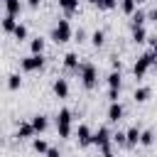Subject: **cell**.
Returning <instances> with one entry per match:
<instances>
[{
	"label": "cell",
	"mask_w": 157,
	"mask_h": 157,
	"mask_svg": "<svg viewBox=\"0 0 157 157\" xmlns=\"http://www.w3.org/2000/svg\"><path fill=\"white\" fill-rule=\"evenodd\" d=\"M78 78H81V83H83L86 91H93L96 83H98V69H96V64L83 61L81 64V71H78Z\"/></svg>",
	"instance_id": "6da1fadb"
},
{
	"label": "cell",
	"mask_w": 157,
	"mask_h": 157,
	"mask_svg": "<svg viewBox=\"0 0 157 157\" xmlns=\"http://www.w3.org/2000/svg\"><path fill=\"white\" fill-rule=\"evenodd\" d=\"M71 37H74V29H71L69 20H66V17L56 20V25H54V29H52V42H56V44H66Z\"/></svg>",
	"instance_id": "7a4b0ae2"
},
{
	"label": "cell",
	"mask_w": 157,
	"mask_h": 157,
	"mask_svg": "<svg viewBox=\"0 0 157 157\" xmlns=\"http://www.w3.org/2000/svg\"><path fill=\"white\" fill-rule=\"evenodd\" d=\"M71 110L69 108H61L59 113H56V135L61 137V140H66V137H71Z\"/></svg>",
	"instance_id": "3957f363"
},
{
	"label": "cell",
	"mask_w": 157,
	"mask_h": 157,
	"mask_svg": "<svg viewBox=\"0 0 157 157\" xmlns=\"http://www.w3.org/2000/svg\"><path fill=\"white\" fill-rule=\"evenodd\" d=\"M157 61V54L155 52H145V54H140L137 56V61H135V66H132V74H135V78H142L150 69H152V64Z\"/></svg>",
	"instance_id": "277c9868"
},
{
	"label": "cell",
	"mask_w": 157,
	"mask_h": 157,
	"mask_svg": "<svg viewBox=\"0 0 157 157\" xmlns=\"http://www.w3.org/2000/svg\"><path fill=\"white\" fill-rule=\"evenodd\" d=\"M44 66V54H29L25 59H20V69L25 74H32V71H39Z\"/></svg>",
	"instance_id": "5b68a950"
},
{
	"label": "cell",
	"mask_w": 157,
	"mask_h": 157,
	"mask_svg": "<svg viewBox=\"0 0 157 157\" xmlns=\"http://www.w3.org/2000/svg\"><path fill=\"white\" fill-rule=\"evenodd\" d=\"M76 140H78V147L93 145V132H91V128H88L86 123H81V125L76 128Z\"/></svg>",
	"instance_id": "8992f818"
},
{
	"label": "cell",
	"mask_w": 157,
	"mask_h": 157,
	"mask_svg": "<svg viewBox=\"0 0 157 157\" xmlns=\"http://www.w3.org/2000/svg\"><path fill=\"white\" fill-rule=\"evenodd\" d=\"M110 142H113V135L108 132V128H105V125H101V128L93 132V145H98V147L103 150V147H105V145H110Z\"/></svg>",
	"instance_id": "52a82bcc"
},
{
	"label": "cell",
	"mask_w": 157,
	"mask_h": 157,
	"mask_svg": "<svg viewBox=\"0 0 157 157\" xmlns=\"http://www.w3.org/2000/svg\"><path fill=\"white\" fill-rule=\"evenodd\" d=\"M64 69L71 71V74H78V71H81V61H78V54H76V52L64 54Z\"/></svg>",
	"instance_id": "ba28073f"
},
{
	"label": "cell",
	"mask_w": 157,
	"mask_h": 157,
	"mask_svg": "<svg viewBox=\"0 0 157 157\" xmlns=\"http://www.w3.org/2000/svg\"><path fill=\"white\" fill-rule=\"evenodd\" d=\"M15 137H20V140H34V137H37V130L32 128V123H29V120H27V123H20V125H17Z\"/></svg>",
	"instance_id": "9c48e42d"
},
{
	"label": "cell",
	"mask_w": 157,
	"mask_h": 157,
	"mask_svg": "<svg viewBox=\"0 0 157 157\" xmlns=\"http://www.w3.org/2000/svg\"><path fill=\"white\" fill-rule=\"evenodd\" d=\"M54 96L56 98H69V81L66 78H54Z\"/></svg>",
	"instance_id": "30bf717a"
},
{
	"label": "cell",
	"mask_w": 157,
	"mask_h": 157,
	"mask_svg": "<svg viewBox=\"0 0 157 157\" xmlns=\"http://www.w3.org/2000/svg\"><path fill=\"white\" fill-rule=\"evenodd\" d=\"M123 113H125V110H123L120 101H118V103H110V105H108V123H120V120H123Z\"/></svg>",
	"instance_id": "8fae6325"
},
{
	"label": "cell",
	"mask_w": 157,
	"mask_h": 157,
	"mask_svg": "<svg viewBox=\"0 0 157 157\" xmlns=\"http://www.w3.org/2000/svg\"><path fill=\"white\" fill-rule=\"evenodd\" d=\"M29 123H32V128H34L37 132H44V130H47V125H49V118H47L44 113H37V115H32V118H29Z\"/></svg>",
	"instance_id": "7c38bea8"
},
{
	"label": "cell",
	"mask_w": 157,
	"mask_h": 157,
	"mask_svg": "<svg viewBox=\"0 0 157 157\" xmlns=\"http://www.w3.org/2000/svg\"><path fill=\"white\" fill-rule=\"evenodd\" d=\"M125 135H128V147H137L140 145V137H142V130L137 125H132V128L125 130Z\"/></svg>",
	"instance_id": "4fadbf2b"
},
{
	"label": "cell",
	"mask_w": 157,
	"mask_h": 157,
	"mask_svg": "<svg viewBox=\"0 0 157 157\" xmlns=\"http://www.w3.org/2000/svg\"><path fill=\"white\" fill-rule=\"evenodd\" d=\"M150 96H152V88H150V86H137V88L132 91V101H135V103H145Z\"/></svg>",
	"instance_id": "5bb4252c"
},
{
	"label": "cell",
	"mask_w": 157,
	"mask_h": 157,
	"mask_svg": "<svg viewBox=\"0 0 157 157\" xmlns=\"http://www.w3.org/2000/svg\"><path fill=\"white\" fill-rule=\"evenodd\" d=\"M2 2H5V15L17 17V15L22 12V2H20V0H2Z\"/></svg>",
	"instance_id": "9a60e30c"
},
{
	"label": "cell",
	"mask_w": 157,
	"mask_h": 157,
	"mask_svg": "<svg viewBox=\"0 0 157 157\" xmlns=\"http://www.w3.org/2000/svg\"><path fill=\"white\" fill-rule=\"evenodd\" d=\"M17 25H20L17 17H12V15H5V17H2V32H5V34H12V32L17 29Z\"/></svg>",
	"instance_id": "2e32d148"
},
{
	"label": "cell",
	"mask_w": 157,
	"mask_h": 157,
	"mask_svg": "<svg viewBox=\"0 0 157 157\" xmlns=\"http://www.w3.org/2000/svg\"><path fill=\"white\" fill-rule=\"evenodd\" d=\"M59 7L66 15H76L78 12V0H59Z\"/></svg>",
	"instance_id": "e0dca14e"
},
{
	"label": "cell",
	"mask_w": 157,
	"mask_h": 157,
	"mask_svg": "<svg viewBox=\"0 0 157 157\" xmlns=\"http://www.w3.org/2000/svg\"><path fill=\"white\" fill-rule=\"evenodd\" d=\"M32 150H34L37 155H47V152H49V145H47L44 137H34V140H32Z\"/></svg>",
	"instance_id": "ac0fdd59"
},
{
	"label": "cell",
	"mask_w": 157,
	"mask_h": 157,
	"mask_svg": "<svg viewBox=\"0 0 157 157\" xmlns=\"http://www.w3.org/2000/svg\"><path fill=\"white\" fill-rule=\"evenodd\" d=\"M132 42L135 44H145L147 42V29L145 27H132Z\"/></svg>",
	"instance_id": "d6986e66"
},
{
	"label": "cell",
	"mask_w": 157,
	"mask_h": 157,
	"mask_svg": "<svg viewBox=\"0 0 157 157\" xmlns=\"http://www.w3.org/2000/svg\"><path fill=\"white\" fill-rule=\"evenodd\" d=\"M130 17H132V27H145V20H147V12H145V10H135V12L130 15Z\"/></svg>",
	"instance_id": "ffe728a7"
},
{
	"label": "cell",
	"mask_w": 157,
	"mask_h": 157,
	"mask_svg": "<svg viewBox=\"0 0 157 157\" xmlns=\"http://www.w3.org/2000/svg\"><path fill=\"white\" fill-rule=\"evenodd\" d=\"M29 54H44V39L42 37H34L29 42Z\"/></svg>",
	"instance_id": "44dd1931"
},
{
	"label": "cell",
	"mask_w": 157,
	"mask_h": 157,
	"mask_svg": "<svg viewBox=\"0 0 157 157\" xmlns=\"http://www.w3.org/2000/svg\"><path fill=\"white\" fill-rule=\"evenodd\" d=\"M120 78H123L120 71H110L108 78H105V81H108V88H118V91H120Z\"/></svg>",
	"instance_id": "7402d4cb"
},
{
	"label": "cell",
	"mask_w": 157,
	"mask_h": 157,
	"mask_svg": "<svg viewBox=\"0 0 157 157\" xmlns=\"http://www.w3.org/2000/svg\"><path fill=\"white\" fill-rule=\"evenodd\" d=\"M103 42H105V32H103V29H96V32L91 34V44L98 49V47H103Z\"/></svg>",
	"instance_id": "603a6c76"
},
{
	"label": "cell",
	"mask_w": 157,
	"mask_h": 157,
	"mask_svg": "<svg viewBox=\"0 0 157 157\" xmlns=\"http://www.w3.org/2000/svg\"><path fill=\"white\" fill-rule=\"evenodd\" d=\"M20 86H22V76H20V74H10V76H7V88H10V91H17Z\"/></svg>",
	"instance_id": "cb8c5ba5"
},
{
	"label": "cell",
	"mask_w": 157,
	"mask_h": 157,
	"mask_svg": "<svg viewBox=\"0 0 157 157\" xmlns=\"http://www.w3.org/2000/svg\"><path fill=\"white\" fill-rule=\"evenodd\" d=\"M152 142H155V130H150V128H147V130H142V137H140V145H142V147H150Z\"/></svg>",
	"instance_id": "d4e9b609"
},
{
	"label": "cell",
	"mask_w": 157,
	"mask_h": 157,
	"mask_svg": "<svg viewBox=\"0 0 157 157\" xmlns=\"http://www.w3.org/2000/svg\"><path fill=\"white\" fill-rule=\"evenodd\" d=\"M137 2H140V0H120V7H123V12L132 15V12L137 10Z\"/></svg>",
	"instance_id": "484cf974"
},
{
	"label": "cell",
	"mask_w": 157,
	"mask_h": 157,
	"mask_svg": "<svg viewBox=\"0 0 157 157\" xmlns=\"http://www.w3.org/2000/svg\"><path fill=\"white\" fill-rule=\"evenodd\" d=\"M12 37H15L17 42H25V39H27V27H25V25L20 22V25H17V29L12 32Z\"/></svg>",
	"instance_id": "4316f807"
},
{
	"label": "cell",
	"mask_w": 157,
	"mask_h": 157,
	"mask_svg": "<svg viewBox=\"0 0 157 157\" xmlns=\"http://www.w3.org/2000/svg\"><path fill=\"white\" fill-rule=\"evenodd\" d=\"M113 145H118V147H123V145H128V135H125L123 130H118V132H113Z\"/></svg>",
	"instance_id": "83f0119b"
},
{
	"label": "cell",
	"mask_w": 157,
	"mask_h": 157,
	"mask_svg": "<svg viewBox=\"0 0 157 157\" xmlns=\"http://www.w3.org/2000/svg\"><path fill=\"white\" fill-rule=\"evenodd\" d=\"M118 0H98V10H115Z\"/></svg>",
	"instance_id": "f1b7e54d"
},
{
	"label": "cell",
	"mask_w": 157,
	"mask_h": 157,
	"mask_svg": "<svg viewBox=\"0 0 157 157\" xmlns=\"http://www.w3.org/2000/svg\"><path fill=\"white\" fill-rule=\"evenodd\" d=\"M118 98H120V91L118 88H108V101L110 103H118Z\"/></svg>",
	"instance_id": "f546056e"
},
{
	"label": "cell",
	"mask_w": 157,
	"mask_h": 157,
	"mask_svg": "<svg viewBox=\"0 0 157 157\" xmlns=\"http://www.w3.org/2000/svg\"><path fill=\"white\" fill-rule=\"evenodd\" d=\"M44 157H61V152H59L56 147H49V152H47Z\"/></svg>",
	"instance_id": "4dcf8cb0"
},
{
	"label": "cell",
	"mask_w": 157,
	"mask_h": 157,
	"mask_svg": "<svg viewBox=\"0 0 157 157\" xmlns=\"http://www.w3.org/2000/svg\"><path fill=\"white\" fill-rule=\"evenodd\" d=\"M86 39V32L83 29H76V42H83Z\"/></svg>",
	"instance_id": "1f68e13d"
},
{
	"label": "cell",
	"mask_w": 157,
	"mask_h": 157,
	"mask_svg": "<svg viewBox=\"0 0 157 157\" xmlns=\"http://www.w3.org/2000/svg\"><path fill=\"white\" fill-rule=\"evenodd\" d=\"M39 2H42V0H27V5H29L32 10H37V7H39Z\"/></svg>",
	"instance_id": "d6a6232c"
},
{
	"label": "cell",
	"mask_w": 157,
	"mask_h": 157,
	"mask_svg": "<svg viewBox=\"0 0 157 157\" xmlns=\"http://www.w3.org/2000/svg\"><path fill=\"white\" fill-rule=\"evenodd\" d=\"M150 20H152V22H155V25H157V7H155V10H152V12H150Z\"/></svg>",
	"instance_id": "836d02e7"
},
{
	"label": "cell",
	"mask_w": 157,
	"mask_h": 157,
	"mask_svg": "<svg viewBox=\"0 0 157 157\" xmlns=\"http://www.w3.org/2000/svg\"><path fill=\"white\" fill-rule=\"evenodd\" d=\"M88 2H91V5H96V7H98V0H88Z\"/></svg>",
	"instance_id": "e575fe53"
}]
</instances>
